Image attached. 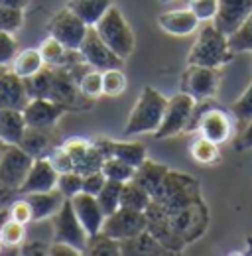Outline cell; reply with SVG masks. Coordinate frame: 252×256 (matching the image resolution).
<instances>
[{"instance_id":"11","label":"cell","mask_w":252,"mask_h":256,"mask_svg":"<svg viewBox=\"0 0 252 256\" xmlns=\"http://www.w3.org/2000/svg\"><path fill=\"white\" fill-rule=\"evenodd\" d=\"M148 226L146 221V211H136V209H128V207H118L114 213L104 217L102 223V232L116 238V240H126L132 238L140 232H144Z\"/></svg>"},{"instance_id":"38","label":"cell","mask_w":252,"mask_h":256,"mask_svg":"<svg viewBox=\"0 0 252 256\" xmlns=\"http://www.w3.org/2000/svg\"><path fill=\"white\" fill-rule=\"evenodd\" d=\"M60 192L63 193L65 199H71L75 193H79L83 190V176L75 170L71 172H63L58 176V186H56Z\"/></svg>"},{"instance_id":"48","label":"cell","mask_w":252,"mask_h":256,"mask_svg":"<svg viewBox=\"0 0 252 256\" xmlns=\"http://www.w3.org/2000/svg\"><path fill=\"white\" fill-rule=\"evenodd\" d=\"M50 254L52 256H77V254H83V252H81L79 248L67 244V242H56V240H54V244L50 246Z\"/></svg>"},{"instance_id":"1","label":"cell","mask_w":252,"mask_h":256,"mask_svg":"<svg viewBox=\"0 0 252 256\" xmlns=\"http://www.w3.org/2000/svg\"><path fill=\"white\" fill-rule=\"evenodd\" d=\"M152 201H156L168 213L191 207L195 203H201L199 184L193 176L170 170L168 176L164 178V182L160 184V188L156 190V193L152 195Z\"/></svg>"},{"instance_id":"45","label":"cell","mask_w":252,"mask_h":256,"mask_svg":"<svg viewBox=\"0 0 252 256\" xmlns=\"http://www.w3.org/2000/svg\"><path fill=\"white\" fill-rule=\"evenodd\" d=\"M104 182H106V178H104L102 170H98V172H91V174H85V176H83V190H81V192L91 193V195L96 197V193L102 190Z\"/></svg>"},{"instance_id":"14","label":"cell","mask_w":252,"mask_h":256,"mask_svg":"<svg viewBox=\"0 0 252 256\" xmlns=\"http://www.w3.org/2000/svg\"><path fill=\"white\" fill-rule=\"evenodd\" d=\"M71 205L79 217V221L83 224V228L87 230L89 236H93L96 232H100L102 228V223H104V213L96 201V197L91 195V193L79 192L71 197Z\"/></svg>"},{"instance_id":"50","label":"cell","mask_w":252,"mask_h":256,"mask_svg":"<svg viewBox=\"0 0 252 256\" xmlns=\"http://www.w3.org/2000/svg\"><path fill=\"white\" fill-rule=\"evenodd\" d=\"M10 215H8V211H4V209H0V226H2V223L8 219Z\"/></svg>"},{"instance_id":"4","label":"cell","mask_w":252,"mask_h":256,"mask_svg":"<svg viewBox=\"0 0 252 256\" xmlns=\"http://www.w3.org/2000/svg\"><path fill=\"white\" fill-rule=\"evenodd\" d=\"M232 114L222 110L220 106L211 104L209 100H197L195 108H193V116H191V124L189 130H197L201 136L222 144L232 136L234 122H232Z\"/></svg>"},{"instance_id":"15","label":"cell","mask_w":252,"mask_h":256,"mask_svg":"<svg viewBox=\"0 0 252 256\" xmlns=\"http://www.w3.org/2000/svg\"><path fill=\"white\" fill-rule=\"evenodd\" d=\"M252 12V0H219L215 18L211 20L222 34L230 36Z\"/></svg>"},{"instance_id":"6","label":"cell","mask_w":252,"mask_h":256,"mask_svg":"<svg viewBox=\"0 0 252 256\" xmlns=\"http://www.w3.org/2000/svg\"><path fill=\"white\" fill-rule=\"evenodd\" d=\"M195 98L180 91L178 95L170 96L166 102V110H164V118L162 124L154 132L156 140H164V138H172V136H180L189 130L191 124V116H193V108H195Z\"/></svg>"},{"instance_id":"51","label":"cell","mask_w":252,"mask_h":256,"mask_svg":"<svg viewBox=\"0 0 252 256\" xmlns=\"http://www.w3.org/2000/svg\"><path fill=\"white\" fill-rule=\"evenodd\" d=\"M246 254H252V238H248V250H246Z\"/></svg>"},{"instance_id":"5","label":"cell","mask_w":252,"mask_h":256,"mask_svg":"<svg viewBox=\"0 0 252 256\" xmlns=\"http://www.w3.org/2000/svg\"><path fill=\"white\" fill-rule=\"evenodd\" d=\"M94 30L118 58L126 60L134 52V32H132L130 24L126 22L120 8H116L114 4L94 24Z\"/></svg>"},{"instance_id":"28","label":"cell","mask_w":252,"mask_h":256,"mask_svg":"<svg viewBox=\"0 0 252 256\" xmlns=\"http://www.w3.org/2000/svg\"><path fill=\"white\" fill-rule=\"evenodd\" d=\"M44 58L40 54V50H24L20 54H16V58L12 60V71L22 77L28 79L32 75H36L42 67H44Z\"/></svg>"},{"instance_id":"53","label":"cell","mask_w":252,"mask_h":256,"mask_svg":"<svg viewBox=\"0 0 252 256\" xmlns=\"http://www.w3.org/2000/svg\"><path fill=\"white\" fill-rule=\"evenodd\" d=\"M2 248H4V244H2V240H0V254H2Z\"/></svg>"},{"instance_id":"52","label":"cell","mask_w":252,"mask_h":256,"mask_svg":"<svg viewBox=\"0 0 252 256\" xmlns=\"http://www.w3.org/2000/svg\"><path fill=\"white\" fill-rule=\"evenodd\" d=\"M2 150H4V142L0 140V156H2Z\"/></svg>"},{"instance_id":"35","label":"cell","mask_w":252,"mask_h":256,"mask_svg":"<svg viewBox=\"0 0 252 256\" xmlns=\"http://www.w3.org/2000/svg\"><path fill=\"white\" fill-rule=\"evenodd\" d=\"M134 172L136 168H132L130 164L118 160V158H106L102 164V174L106 180H112V182H130L134 178Z\"/></svg>"},{"instance_id":"34","label":"cell","mask_w":252,"mask_h":256,"mask_svg":"<svg viewBox=\"0 0 252 256\" xmlns=\"http://www.w3.org/2000/svg\"><path fill=\"white\" fill-rule=\"evenodd\" d=\"M128 87V79H126L122 67H112L102 71V95L106 96H118L122 95Z\"/></svg>"},{"instance_id":"55","label":"cell","mask_w":252,"mask_h":256,"mask_svg":"<svg viewBox=\"0 0 252 256\" xmlns=\"http://www.w3.org/2000/svg\"><path fill=\"white\" fill-rule=\"evenodd\" d=\"M2 73H4V71H2V69H0V75H2Z\"/></svg>"},{"instance_id":"10","label":"cell","mask_w":252,"mask_h":256,"mask_svg":"<svg viewBox=\"0 0 252 256\" xmlns=\"http://www.w3.org/2000/svg\"><path fill=\"white\" fill-rule=\"evenodd\" d=\"M48 30H50V36L60 40L67 50H79V46L83 44V40L87 36L89 26L75 12H71L65 6L63 10L52 16V20L48 24Z\"/></svg>"},{"instance_id":"31","label":"cell","mask_w":252,"mask_h":256,"mask_svg":"<svg viewBox=\"0 0 252 256\" xmlns=\"http://www.w3.org/2000/svg\"><path fill=\"white\" fill-rule=\"evenodd\" d=\"M83 254H104V256H116L120 254V240L104 234L102 230L96 232L93 236H89L87 246L83 250Z\"/></svg>"},{"instance_id":"37","label":"cell","mask_w":252,"mask_h":256,"mask_svg":"<svg viewBox=\"0 0 252 256\" xmlns=\"http://www.w3.org/2000/svg\"><path fill=\"white\" fill-rule=\"evenodd\" d=\"M230 114L242 124L252 120V81L244 89V93L230 104Z\"/></svg>"},{"instance_id":"18","label":"cell","mask_w":252,"mask_h":256,"mask_svg":"<svg viewBox=\"0 0 252 256\" xmlns=\"http://www.w3.org/2000/svg\"><path fill=\"white\" fill-rule=\"evenodd\" d=\"M199 18L195 16V12L191 8H184V10H166L158 16V24L164 32L172 34V36H189L197 30L199 26Z\"/></svg>"},{"instance_id":"25","label":"cell","mask_w":252,"mask_h":256,"mask_svg":"<svg viewBox=\"0 0 252 256\" xmlns=\"http://www.w3.org/2000/svg\"><path fill=\"white\" fill-rule=\"evenodd\" d=\"M110 158H118V160L130 164L132 168H138L142 162L148 160V154H146V146L140 142L110 140Z\"/></svg>"},{"instance_id":"23","label":"cell","mask_w":252,"mask_h":256,"mask_svg":"<svg viewBox=\"0 0 252 256\" xmlns=\"http://www.w3.org/2000/svg\"><path fill=\"white\" fill-rule=\"evenodd\" d=\"M50 128H38V126H26L22 140L18 146L28 152L32 158H44L50 152Z\"/></svg>"},{"instance_id":"9","label":"cell","mask_w":252,"mask_h":256,"mask_svg":"<svg viewBox=\"0 0 252 256\" xmlns=\"http://www.w3.org/2000/svg\"><path fill=\"white\" fill-rule=\"evenodd\" d=\"M52 223H54V240L56 242H67V244L79 248L81 252L85 250L89 234L79 221V217L71 205V199L63 201L62 209L52 217Z\"/></svg>"},{"instance_id":"27","label":"cell","mask_w":252,"mask_h":256,"mask_svg":"<svg viewBox=\"0 0 252 256\" xmlns=\"http://www.w3.org/2000/svg\"><path fill=\"white\" fill-rule=\"evenodd\" d=\"M189 154L197 164H203V166H211V164H217L220 160L219 144L201 136V134L193 138V142L189 146Z\"/></svg>"},{"instance_id":"2","label":"cell","mask_w":252,"mask_h":256,"mask_svg":"<svg viewBox=\"0 0 252 256\" xmlns=\"http://www.w3.org/2000/svg\"><path fill=\"white\" fill-rule=\"evenodd\" d=\"M232 56L234 54L228 48V36L220 32L211 22V24H205L197 34V40L189 50L188 65L222 67L232 60Z\"/></svg>"},{"instance_id":"40","label":"cell","mask_w":252,"mask_h":256,"mask_svg":"<svg viewBox=\"0 0 252 256\" xmlns=\"http://www.w3.org/2000/svg\"><path fill=\"white\" fill-rule=\"evenodd\" d=\"M62 146L67 150V154L71 156V160H73V170H75V168L83 162V158L87 156V152H89V148H91V142L85 140V138H71V140L63 142Z\"/></svg>"},{"instance_id":"33","label":"cell","mask_w":252,"mask_h":256,"mask_svg":"<svg viewBox=\"0 0 252 256\" xmlns=\"http://www.w3.org/2000/svg\"><path fill=\"white\" fill-rule=\"evenodd\" d=\"M228 48L232 54H252V12L244 18V22L228 36Z\"/></svg>"},{"instance_id":"13","label":"cell","mask_w":252,"mask_h":256,"mask_svg":"<svg viewBox=\"0 0 252 256\" xmlns=\"http://www.w3.org/2000/svg\"><path fill=\"white\" fill-rule=\"evenodd\" d=\"M58 172L52 166V162L48 160V156L44 158H34L30 172L24 180V184L20 186L18 193L26 195V193H38V192H50L58 186Z\"/></svg>"},{"instance_id":"32","label":"cell","mask_w":252,"mask_h":256,"mask_svg":"<svg viewBox=\"0 0 252 256\" xmlns=\"http://www.w3.org/2000/svg\"><path fill=\"white\" fill-rule=\"evenodd\" d=\"M0 240H2V244L6 248V252L12 250V248L22 246V242L26 240V224L18 223V221H14V219L8 217L2 223V226H0Z\"/></svg>"},{"instance_id":"41","label":"cell","mask_w":252,"mask_h":256,"mask_svg":"<svg viewBox=\"0 0 252 256\" xmlns=\"http://www.w3.org/2000/svg\"><path fill=\"white\" fill-rule=\"evenodd\" d=\"M16 54H18V44L14 40V34L0 30V67L12 64Z\"/></svg>"},{"instance_id":"8","label":"cell","mask_w":252,"mask_h":256,"mask_svg":"<svg viewBox=\"0 0 252 256\" xmlns=\"http://www.w3.org/2000/svg\"><path fill=\"white\" fill-rule=\"evenodd\" d=\"M220 85V67L188 65L182 77V91H186L195 100H211L217 95Z\"/></svg>"},{"instance_id":"36","label":"cell","mask_w":252,"mask_h":256,"mask_svg":"<svg viewBox=\"0 0 252 256\" xmlns=\"http://www.w3.org/2000/svg\"><path fill=\"white\" fill-rule=\"evenodd\" d=\"M77 85H79V91L87 98H96L98 95H102V71H96V69L85 71Z\"/></svg>"},{"instance_id":"24","label":"cell","mask_w":252,"mask_h":256,"mask_svg":"<svg viewBox=\"0 0 252 256\" xmlns=\"http://www.w3.org/2000/svg\"><path fill=\"white\" fill-rule=\"evenodd\" d=\"M156 252H168L156 236L146 228L144 232L120 240V254H156Z\"/></svg>"},{"instance_id":"16","label":"cell","mask_w":252,"mask_h":256,"mask_svg":"<svg viewBox=\"0 0 252 256\" xmlns=\"http://www.w3.org/2000/svg\"><path fill=\"white\" fill-rule=\"evenodd\" d=\"M67 108L54 102L50 98H30L28 104L24 106V118L28 126H38V128H52L65 112Z\"/></svg>"},{"instance_id":"7","label":"cell","mask_w":252,"mask_h":256,"mask_svg":"<svg viewBox=\"0 0 252 256\" xmlns=\"http://www.w3.org/2000/svg\"><path fill=\"white\" fill-rule=\"evenodd\" d=\"M34 158L18 144H4L0 156V184L8 190L18 192L30 172Z\"/></svg>"},{"instance_id":"26","label":"cell","mask_w":252,"mask_h":256,"mask_svg":"<svg viewBox=\"0 0 252 256\" xmlns=\"http://www.w3.org/2000/svg\"><path fill=\"white\" fill-rule=\"evenodd\" d=\"M152 203V195L146 192L140 184H136L134 180L122 184V192H120V207L128 209H136V211H146L148 205Z\"/></svg>"},{"instance_id":"46","label":"cell","mask_w":252,"mask_h":256,"mask_svg":"<svg viewBox=\"0 0 252 256\" xmlns=\"http://www.w3.org/2000/svg\"><path fill=\"white\" fill-rule=\"evenodd\" d=\"M250 148H252V120H248V122H244V128L234 138V150L244 152V150H250Z\"/></svg>"},{"instance_id":"39","label":"cell","mask_w":252,"mask_h":256,"mask_svg":"<svg viewBox=\"0 0 252 256\" xmlns=\"http://www.w3.org/2000/svg\"><path fill=\"white\" fill-rule=\"evenodd\" d=\"M24 24V10L18 8H0V30L2 32H18Z\"/></svg>"},{"instance_id":"3","label":"cell","mask_w":252,"mask_h":256,"mask_svg":"<svg viewBox=\"0 0 252 256\" xmlns=\"http://www.w3.org/2000/svg\"><path fill=\"white\" fill-rule=\"evenodd\" d=\"M166 102H168V98L160 91H156L154 87H150V85L144 87L138 100H136V104L132 106V110L128 114V120H126L124 126L126 136L156 132L162 124V118H164Z\"/></svg>"},{"instance_id":"17","label":"cell","mask_w":252,"mask_h":256,"mask_svg":"<svg viewBox=\"0 0 252 256\" xmlns=\"http://www.w3.org/2000/svg\"><path fill=\"white\" fill-rule=\"evenodd\" d=\"M30 95L26 89V81L18 77L14 71H4L0 75V108H18L24 110Z\"/></svg>"},{"instance_id":"49","label":"cell","mask_w":252,"mask_h":256,"mask_svg":"<svg viewBox=\"0 0 252 256\" xmlns=\"http://www.w3.org/2000/svg\"><path fill=\"white\" fill-rule=\"evenodd\" d=\"M30 0H0V8H18L24 10Z\"/></svg>"},{"instance_id":"20","label":"cell","mask_w":252,"mask_h":256,"mask_svg":"<svg viewBox=\"0 0 252 256\" xmlns=\"http://www.w3.org/2000/svg\"><path fill=\"white\" fill-rule=\"evenodd\" d=\"M24 112L18 108H0V140L4 144H18L26 130Z\"/></svg>"},{"instance_id":"43","label":"cell","mask_w":252,"mask_h":256,"mask_svg":"<svg viewBox=\"0 0 252 256\" xmlns=\"http://www.w3.org/2000/svg\"><path fill=\"white\" fill-rule=\"evenodd\" d=\"M48 160L52 162V166L56 168V172H58V174L71 172V170H73V160H71V156L67 154V150H65L63 146H58V148L50 150Z\"/></svg>"},{"instance_id":"42","label":"cell","mask_w":252,"mask_h":256,"mask_svg":"<svg viewBox=\"0 0 252 256\" xmlns=\"http://www.w3.org/2000/svg\"><path fill=\"white\" fill-rule=\"evenodd\" d=\"M189 8L195 12V16L201 22L213 20L219 8V0H189Z\"/></svg>"},{"instance_id":"21","label":"cell","mask_w":252,"mask_h":256,"mask_svg":"<svg viewBox=\"0 0 252 256\" xmlns=\"http://www.w3.org/2000/svg\"><path fill=\"white\" fill-rule=\"evenodd\" d=\"M168 172H170V168L164 166V164H158V162H152V160H144L136 168L132 180H134L136 184H140L150 195H154L156 190L160 188V184L164 182V178L168 176Z\"/></svg>"},{"instance_id":"44","label":"cell","mask_w":252,"mask_h":256,"mask_svg":"<svg viewBox=\"0 0 252 256\" xmlns=\"http://www.w3.org/2000/svg\"><path fill=\"white\" fill-rule=\"evenodd\" d=\"M8 215H10V219H14V221H18V223H24V224L30 223L32 221V207H30V203H28V199H26V197L16 199V201L10 205Z\"/></svg>"},{"instance_id":"29","label":"cell","mask_w":252,"mask_h":256,"mask_svg":"<svg viewBox=\"0 0 252 256\" xmlns=\"http://www.w3.org/2000/svg\"><path fill=\"white\" fill-rule=\"evenodd\" d=\"M40 54L44 58V64L52 65V67H65L69 62V56H71V50H67L60 40L56 38H48L44 40V44L40 46Z\"/></svg>"},{"instance_id":"19","label":"cell","mask_w":252,"mask_h":256,"mask_svg":"<svg viewBox=\"0 0 252 256\" xmlns=\"http://www.w3.org/2000/svg\"><path fill=\"white\" fill-rule=\"evenodd\" d=\"M28 199L32 207V221H44V219H52L60 209H62L63 201V193L54 188L50 192H38V193H26L22 195Z\"/></svg>"},{"instance_id":"47","label":"cell","mask_w":252,"mask_h":256,"mask_svg":"<svg viewBox=\"0 0 252 256\" xmlns=\"http://www.w3.org/2000/svg\"><path fill=\"white\" fill-rule=\"evenodd\" d=\"M20 252L22 254H50V246L42 240H32V242H22Z\"/></svg>"},{"instance_id":"30","label":"cell","mask_w":252,"mask_h":256,"mask_svg":"<svg viewBox=\"0 0 252 256\" xmlns=\"http://www.w3.org/2000/svg\"><path fill=\"white\" fill-rule=\"evenodd\" d=\"M120 192H122V182L106 180L102 190L96 193V201L104 215H110L120 207Z\"/></svg>"},{"instance_id":"54","label":"cell","mask_w":252,"mask_h":256,"mask_svg":"<svg viewBox=\"0 0 252 256\" xmlns=\"http://www.w3.org/2000/svg\"><path fill=\"white\" fill-rule=\"evenodd\" d=\"M160 2H164V4H168V2H174V0H160Z\"/></svg>"},{"instance_id":"12","label":"cell","mask_w":252,"mask_h":256,"mask_svg":"<svg viewBox=\"0 0 252 256\" xmlns=\"http://www.w3.org/2000/svg\"><path fill=\"white\" fill-rule=\"evenodd\" d=\"M79 54L85 60V64L89 65L91 69H96V71H106V69H112V67H122V64H124V60L118 58L104 44V40L94 30V26H89L83 44L79 46Z\"/></svg>"},{"instance_id":"22","label":"cell","mask_w":252,"mask_h":256,"mask_svg":"<svg viewBox=\"0 0 252 256\" xmlns=\"http://www.w3.org/2000/svg\"><path fill=\"white\" fill-rule=\"evenodd\" d=\"M112 6V0H67V8L75 12L87 26H94Z\"/></svg>"}]
</instances>
